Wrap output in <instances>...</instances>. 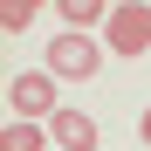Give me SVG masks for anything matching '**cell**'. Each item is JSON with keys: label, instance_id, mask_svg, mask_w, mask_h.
I'll list each match as a JSON object with an SVG mask.
<instances>
[{"label": "cell", "instance_id": "obj_8", "mask_svg": "<svg viewBox=\"0 0 151 151\" xmlns=\"http://www.w3.org/2000/svg\"><path fill=\"white\" fill-rule=\"evenodd\" d=\"M137 137H144V144H151V103H144V117H137Z\"/></svg>", "mask_w": 151, "mask_h": 151}, {"label": "cell", "instance_id": "obj_2", "mask_svg": "<svg viewBox=\"0 0 151 151\" xmlns=\"http://www.w3.org/2000/svg\"><path fill=\"white\" fill-rule=\"evenodd\" d=\"M96 62H103V48L89 35H55L48 41V76H55V83H89Z\"/></svg>", "mask_w": 151, "mask_h": 151}, {"label": "cell", "instance_id": "obj_6", "mask_svg": "<svg viewBox=\"0 0 151 151\" xmlns=\"http://www.w3.org/2000/svg\"><path fill=\"white\" fill-rule=\"evenodd\" d=\"M55 137L41 131V124H7V131H0V151H48Z\"/></svg>", "mask_w": 151, "mask_h": 151}, {"label": "cell", "instance_id": "obj_3", "mask_svg": "<svg viewBox=\"0 0 151 151\" xmlns=\"http://www.w3.org/2000/svg\"><path fill=\"white\" fill-rule=\"evenodd\" d=\"M103 48H117V55H144V48H151V7H137V0L110 7V21H103Z\"/></svg>", "mask_w": 151, "mask_h": 151}, {"label": "cell", "instance_id": "obj_5", "mask_svg": "<svg viewBox=\"0 0 151 151\" xmlns=\"http://www.w3.org/2000/svg\"><path fill=\"white\" fill-rule=\"evenodd\" d=\"M55 14L69 21V35H83V28H96V21H110V7H103V0H62Z\"/></svg>", "mask_w": 151, "mask_h": 151}, {"label": "cell", "instance_id": "obj_4", "mask_svg": "<svg viewBox=\"0 0 151 151\" xmlns=\"http://www.w3.org/2000/svg\"><path fill=\"white\" fill-rule=\"evenodd\" d=\"M48 137H55V151H96V124L83 110H55L48 117Z\"/></svg>", "mask_w": 151, "mask_h": 151}, {"label": "cell", "instance_id": "obj_7", "mask_svg": "<svg viewBox=\"0 0 151 151\" xmlns=\"http://www.w3.org/2000/svg\"><path fill=\"white\" fill-rule=\"evenodd\" d=\"M35 21V0H7V7H0V28H28Z\"/></svg>", "mask_w": 151, "mask_h": 151}, {"label": "cell", "instance_id": "obj_1", "mask_svg": "<svg viewBox=\"0 0 151 151\" xmlns=\"http://www.w3.org/2000/svg\"><path fill=\"white\" fill-rule=\"evenodd\" d=\"M7 103H14V124H48L62 103H55V76L48 69H21L7 76Z\"/></svg>", "mask_w": 151, "mask_h": 151}]
</instances>
